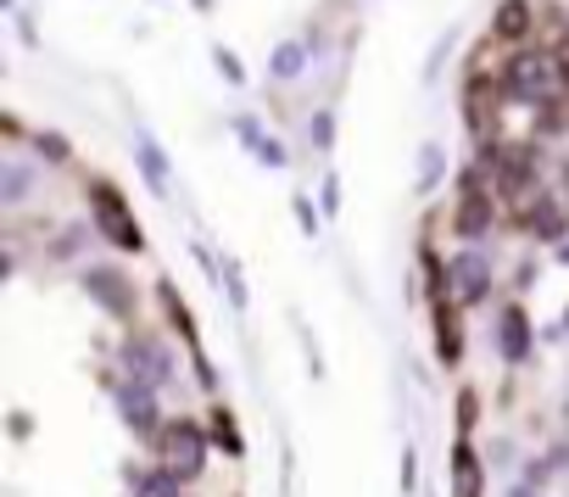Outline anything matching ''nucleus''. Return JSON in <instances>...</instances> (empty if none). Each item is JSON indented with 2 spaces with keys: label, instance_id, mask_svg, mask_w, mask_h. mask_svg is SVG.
Here are the masks:
<instances>
[{
  "label": "nucleus",
  "instance_id": "1",
  "mask_svg": "<svg viewBox=\"0 0 569 497\" xmlns=\"http://www.w3.org/2000/svg\"><path fill=\"white\" fill-rule=\"evenodd\" d=\"M157 469L179 486H190L201 469H207V436L190 425V419H168L157 430Z\"/></svg>",
  "mask_w": 569,
  "mask_h": 497
},
{
  "label": "nucleus",
  "instance_id": "2",
  "mask_svg": "<svg viewBox=\"0 0 569 497\" xmlns=\"http://www.w3.org/2000/svg\"><path fill=\"white\" fill-rule=\"evenodd\" d=\"M90 207H96V229H101L112 246H123V252H140V223L129 218V207H123V196H118L112 185H96V190H90Z\"/></svg>",
  "mask_w": 569,
  "mask_h": 497
},
{
  "label": "nucleus",
  "instance_id": "3",
  "mask_svg": "<svg viewBox=\"0 0 569 497\" xmlns=\"http://www.w3.org/2000/svg\"><path fill=\"white\" fill-rule=\"evenodd\" d=\"M118 408H123V425L129 430H140V436L157 430V397H151V386H123L118 391Z\"/></svg>",
  "mask_w": 569,
  "mask_h": 497
},
{
  "label": "nucleus",
  "instance_id": "4",
  "mask_svg": "<svg viewBox=\"0 0 569 497\" xmlns=\"http://www.w3.org/2000/svg\"><path fill=\"white\" fill-rule=\"evenodd\" d=\"M480 491H486V469H480L475 447L458 441L452 447V497H480Z\"/></svg>",
  "mask_w": 569,
  "mask_h": 497
},
{
  "label": "nucleus",
  "instance_id": "5",
  "mask_svg": "<svg viewBox=\"0 0 569 497\" xmlns=\"http://www.w3.org/2000/svg\"><path fill=\"white\" fill-rule=\"evenodd\" d=\"M513 85H519L525 96H536V90H552V68H547L541 57H525V62H519V73H513Z\"/></svg>",
  "mask_w": 569,
  "mask_h": 497
},
{
  "label": "nucleus",
  "instance_id": "6",
  "mask_svg": "<svg viewBox=\"0 0 569 497\" xmlns=\"http://www.w3.org/2000/svg\"><path fill=\"white\" fill-rule=\"evenodd\" d=\"M140 168H146V179H151L157 190L168 185V168H162V151H157V146H151L146 135H140Z\"/></svg>",
  "mask_w": 569,
  "mask_h": 497
},
{
  "label": "nucleus",
  "instance_id": "7",
  "mask_svg": "<svg viewBox=\"0 0 569 497\" xmlns=\"http://www.w3.org/2000/svg\"><path fill=\"white\" fill-rule=\"evenodd\" d=\"M134 497H179V480H168L162 469L157 475H140L134 480Z\"/></svg>",
  "mask_w": 569,
  "mask_h": 497
},
{
  "label": "nucleus",
  "instance_id": "8",
  "mask_svg": "<svg viewBox=\"0 0 569 497\" xmlns=\"http://www.w3.org/2000/svg\"><path fill=\"white\" fill-rule=\"evenodd\" d=\"M273 73H279V79H297V73H302V46H279V51H273Z\"/></svg>",
  "mask_w": 569,
  "mask_h": 497
},
{
  "label": "nucleus",
  "instance_id": "9",
  "mask_svg": "<svg viewBox=\"0 0 569 497\" xmlns=\"http://www.w3.org/2000/svg\"><path fill=\"white\" fill-rule=\"evenodd\" d=\"M212 419H218V425H212V441H223L229 453H240V436H234V425H229V408H218Z\"/></svg>",
  "mask_w": 569,
  "mask_h": 497
},
{
  "label": "nucleus",
  "instance_id": "10",
  "mask_svg": "<svg viewBox=\"0 0 569 497\" xmlns=\"http://www.w3.org/2000/svg\"><path fill=\"white\" fill-rule=\"evenodd\" d=\"M519 29H525V7H508L502 12V34H519Z\"/></svg>",
  "mask_w": 569,
  "mask_h": 497
}]
</instances>
